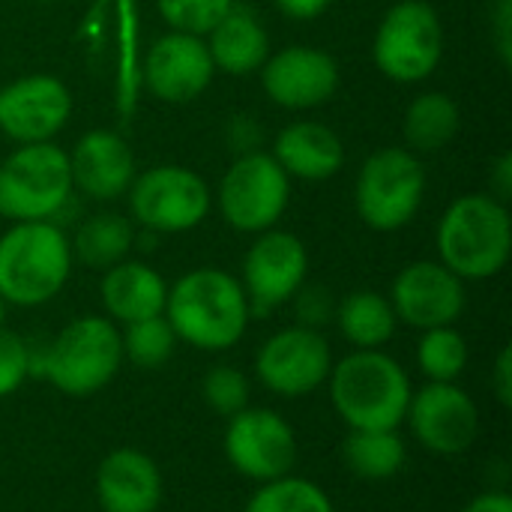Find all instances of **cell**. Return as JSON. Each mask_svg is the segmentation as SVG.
Listing matches in <instances>:
<instances>
[{"mask_svg": "<svg viewBox=\"0 0 512 512\" xmlns=\"http://www.w3.org/2000/svg\"><path fill=\"white\" fill-rule=\"evenodd\" d=\"M216 75L204 36L168 30L159 36L141 66V84L168 105H186L198 99Z\"/></svg>", "mask_w": 512, "mask_h": 512, "instance_id": "17", "label": "cell"}, {"mask_svg": "<svg viewBox=\"0 0 512 512\" xmlns=\"http://www.w3.org/2000/svg\"><path fill=\"white\" fill-rule=\"evenodd\" d=\"M372 57L396 84L426 81L444 57V24L435 6L426 0L393 3L375 30Z\"/></svg>", "mask_w": 512, "mask_h": 512, "instance_id": "8", "label": "cell"}, {"mask_svg": "<svg viewBox=\"0 0 512 512\" xmlns=\"http://www.w3.org/2000/svg\"><path fill=\"white\" fill-rule=\"evenodd\" d=\"M333 324L339 327L342 339L354 345V351H375L384 348L399 327V318L390 300L378 291H351L336 303Z\"/></svg>", "mask_w": 512, "mask_h": 512, "instance_id": "24", "label": "cell"}, {"mask_svg": "<svg viewBox=\"0 0 512 512\" xmlns=\"http://www.w3.org/2000/svg\"><path fill=\"white\" fill-rule=\"evenodd\" d=\"M390 306L399 324L411 330L453 327L468 303L465 282L441 261H414L402 267L390 285Z\"/></svg>", "mask_w": 512, "mask_h": 512, "instance_id": "15", "label": "cell"}, {"mask_svg": "<svg viewBox=\"0 0 512 512\" xmlns=\"http://www.w3.org/2000/svg\"><path fill=\"white\" fill-rule=\"evenodd\" d=\"M66 156L72 189L93 201H114L129 192L135 180V153L114 129H90Z\"/></svg>", "mask_w": 512, "mask_h": 512, "instance_id": "19", "label": "cell"}, {"mask_svg": "<svg viewBox=\"0 0 512 512\" xmlns=\"http://www.w3.org/2000/svg\"><path fill=\"white\" fill-rule=\"evenodd\" d=\"M492 39L504 66L512 63V0H495L492 9Z\"/></svg>", "mask_w": 512, "mask_h": 512, "instance_id": "37", "label": "cell"}, {"mask_svg": "<svg viewBox=\"0 0 512 512\" xmlns=\"http://www.w3.org/2000/svg\"><path fill=\"white\" fill-rule=\"evenodd\" d=\"M327 390L348 429H402L414 384L396 357L375 348L333 360Z\"/></svg>", "mask_w": 512, "mask_h": 512, "instance_id": "2", "label": "cell"}, {"mask_svg": "<svg viewBox=\"0 0 512 512\" xmlns=\"http://www.w3.org/2000/svg\"><path fill=\"white\" fill-rule=\"evenodd\" d=\"M261 87L264 93L288 111H309L333 99L339 90V63L333 54L312 45H288L270 51L264 60Z\"/></svg>", "mask_w": 512, "mask_h": 512, "instance_id": "18", "label": "cell"}, {"mask_svg": "<svg viewBox=\"0 0 512 512\" xmlns=\"http://www.w3.org/2000/svg\"><path fill=\"white\" fill-rule=\"evenodd\" d=\"M405 426L435 456H462L480 435V408L459 384H423L411 393Z\"/></svg>", "mask_w": 512, "mask_h": 512, "instance_id": "13", "label": "cell"}, {"mask_svg": "<svg viewBox=\"0 0 512 512\" xmlns=\"http://www.w3.org/2000/svg\"><path fill=\"white\" fill-rule=\"evenodd\" d=\"M462 126V111L453 96L441 90L420 93L408 102L405 120H402V135L408 150L414 153H432L447 147Z\"/></svg>", "mask_w": 512, "mask_h": 512, "instance_id": "28", "label": "cell"}, {"mask_svg": "<svg viewBox=\"0 0 512 512\" xmlns=\"http://www.w3.org/2000/svg\"><path fill=\"white\" fill-rule=\"evenodd\" d=\"M492 393L501 408H512V348L504 345L492 369Z\"/></svg>", "mask_w": 512, "mask_h": 512, "instance_id": "38", "label": "cell"}, {"mask_svg": "<svg viewBox=\"0 0 512 512\" xmlns=\"http://www.w3.org/2000/svg\"><path fill=\"white\" fill-rule=\"evenodd\" d=\"M222 447L231 468L258 486L294 474L300 459L294 426L279 411L255 405L228 417Z\"/></svg>", "mask_w": 512, "mask_h": 512, "instance_id": "11", "label": "cell"}, {"mask_svg": "<svg viewBox=\"0 0 512 512\" xmlns=\"http://www.w3.org/2000/svg\"><path fill=\"white\" fill-rule=\"evenodd\" d=\"M93 492L102 512H159L165 480L153 456L120 447L99 462Z\"/></svg>", "mask_w": 512, "mask_h": 512, "instance_id": "20", "label": "cell"}, {"mask_svg": "<svg viewBox=\"0 0 512 512\" xmlns=\"http://www.w3.org/2000/svg\"><path fill=\"white\" fill-rule=\"evenodd\" d=\"M168 282L159 270L144 261H120L102 273L99 300L105 306V318L126 327L132 321H144L165 312Z\"/></svg>", "mask_w": 512, "mask_h": 512, "instance_id": "21", "label": "cell"}, {"mask_svg": "<svg viewBox=\"0 0 512 512\" xmlns=\"http://www.w3.org/2000/svg\"><path fill=\"white\" fill-rule=\"evenodd\" d=\"M333 369V351L321 330L300 324L276 330L255 354L261 387L279 399H303L321 390Z\"/></svg>", "mask_w": 512, "mask_h": 512, "instance_id": "12", "label": "cell"}, {"mask_svg": "<svg viewBox=\"0 0 512 512\" xmlns=\"http://www.w3.org/2000/svg\"><path fill=\"white\" fill-rule=\"evenodd\" d=\"M291 201V177L273 153H246L231 162L219 180L216 204L222 219L240 234H261L276 228Z\"/></svg>", "mask_w": 512, "mask_h": 512, "instance_id": "9", "label": "cell"}, {"mask_svg": "<svg viewBox=\"0 0 512 512\" xmlns=\"http://www.w3.org/2000/svg\"><path fill=\"white\" fill-rule=\"evenodd\" d=\"M426 198V168L408 147H381L357 171V216L381 234L405 228Z\"/></svg>", "mask_w": 512, "mask_h": 512, "instance_id": "7", "label": "cell"}, {"mask_svg": "<svg viewBox=\"0 0 512 512\" xmlns=\"http://www.w3.org/2000/svg\"><path fill=\"white\" fill-rule=\"evenodd\" d=\"M225 141L237 156L258 153L264 147V126L255 114H231L225 123Z\"/></svg>", "mask_w": 512, "mask_h": 512, "instance_id": "36", "label": "cell"}, {"mask_svg": "<svg viewBox=\"0 0 512 512\" xmlns=\"http://www.w3.org/2000/svg\"><path fill=\"white\" fill-rule=\"evenodd\" d=\"M30 378V354L27 339L15 330L0 327V399L18 393Z\"/></svg>", "mask_w": 512, "mask_h": 512, "instance_id": "34", "label": "cell"}, {"mask_svg": "<svg viewBox=\"0 0 512 512\" xmlns=\"http://www.w3.org/2000/svg\"><path fill=\"white\" fill-rule=\"evenodd\" d=\"M213 207L207 180L186 165H156L135 174L129 186L132 219L153 234H186L198 228Z\"/></svg>", "mask_w": 512, "mask_h": 512, "instance_id": "10", "label": "cell"}, {"mask_svg": "<svg viewBox=\"0 0 512 512\" xmlns=\"http://www.w3.org/2000/svg\"><path fill=\"white\" fill-rule=\"evenodd\" d=\"M123 363L120 327L105 315H81L45 342L42 381L69 399H87L105 390Z\"/></svg>", "mask_w": 512, "mask_h": 512, "instance_id": "5", "label": "cell"}, {"mask_svg": "<svg viewBox=\"0 0 512 512\" xmlns=\"http://www.w3.org/2000/svg\"><path fill=\"white\" fill-rule=\"evenodd\" d=\"M72 258L90 270H108L135 249V222L120 213H93L69 237Z\"/></svg>", "mask_w": 512, "mask_h": 512, "instance_id": "27", "label": "cell"}, {"mask_svg": "<svg viewBox=\"0 0 512 512\" xmlns=\"http://www.w3.org/2000/svg\"><path fill=\"white\" fill-rule=\"evenodd\" d=\"M462 512H512V498L504 489H486L471 498Z\"/></svg>", "mask_w": 512, "mask_h": 512, "instance_id": "41", "label": "cell"}, {"mask_svg": "<svg viewBox=\"0 0 512 512\" xmlns=\"http://www.w3.org/2000/svg\"><path fill=\"white\" fill-rule=\"evenodd\" d=\"M123 360H129L138 369H159L171 360L177 348V336L165 315H153L144 321H132L120 330Z\"/></svg>", "mask_w": 512, "mask_h": 512, "instance_id": "31", "label": "cell"}, {"mask_svg": "<svg viewBox=\"0 0 512 512\" xmlns=\"http://www.w3.org/2000/svg\"><path fill=\"white\" fill-rule=\"evenodd\" d=\"M3 318H6V300L0 297V327H3Z\"/></svg>", "mask_w": 512, "mask_h": 512, "instance_id": "42", "label": "cell"}, {"mask_svg": "<svg viewBox=\"0 0 512 512\" xmlns=\"http://www.w3.org/2000/svg\"><path fill=\"white\" fill-rule=\"evenodd\" d=\"M345 468L366 483H384L408 465V447L399 429H348L342 441Z\"/></svg>", "mask_w": 512, "mask_h": 512, "instance_id": "25", "label": "cell"}, {"mask_svg": "<svg viewBox=\"0 0 512 512\" xmlns=\"http://www.w3.org/2000/svg\"><path fill=\"white\" fill-rule=\"evenodd\" d=\"M309 276V252L303 240L291 231H261L255 234L243 270H240V285L246 291L252 315H270L273 309L285 306L297 288Z\"/></svg>", "mask_w": 512, "mask_h": 512, "instance_id": "14", "label": "cell"}, {"mask_svg": "<svg viewBox=\"0 0 512 512\" xmlns=\"http://www.w3.org/2000/svg\"><path fill=\"white\" fill-rule=\"evenodd\" d=\"M288 303L294 306V321L300 327L324 330L327 324H333V315H336V303L339 300L330 294L327 285H309V282H303Z\"/></svg>", "mask_w": 512, "mask_h": 512, "instance_id": "35", "label": "cell"}, {"mask_svg": "<svg viewBox=\"0 0 512 512\" xmlns=\"http://www.w3.org/2000/svg\"><path fill=\"white\" fill-rule=\"evenodd\" d=\"M204 402L219 417H234L249 408V378L237 366H213L201 381Z\"/></svg>", "mask_w": 512, "mask_h": 512, "instance_id": "33", "label": "cell"}, {"mask_svg": "<svg viewBox=\"0 0 512 512\" xmlns=\"http://www.w3.org/2000/svg\"><path fill=\"white\" fill-rule=\"evenodd\" d=\"M438 255L462 282L498 276L512 255V216L486 192L456 198L438 222Z\"/></svg>", "mask_w": 512, "mask_h": 512, "instance_id": "3", "label": "cell"}, {"mask_svg": "<svg viewBox=\"0 0 512 512\" xmlns=\"http://www.w3.org/2000/svg\"><path fill=\"white\" fill-rule=\"evenodd\" d=\"M159 15L171 30L207 36L234 6V0H156Z\"/></svg>", "mask_w": 512, "mask_h": 512, "instance_id": "32", "label": "cell"}, {"mask_svg": "<svg viewBox=\"0 0 512 512\" xmlns=\"http://www.w3.org/2000/svg\"><path fill=\"white\" fill-rule=\"evenodd\" d=\"M72 201L69 156L63 147L18 144L0 162V216L12 222H57Z\"/></svg>", "mask_w": 512, "mask_h": 512, "instance_id": "6", "label": "cell"}, {"mask_svg": "<svg viewBox=\"0 0 512 512\" xmlns=\"http://www.w3.org/2000/svg\"><path fill=\"white\" fill-rule=\"evenodd\" d=\"M417 366L432 384H456L468 366V342L453 327L423 330L417 345Z\"/></svg>", "mask_w": 512, "mask_h": 512, "instance_id": "30", "label": "cell"}, {"mask_svg": "<svg viewBox=\"0 0 512 512\" xmlns=\"http://www.w3.org/2000/svg\"><path fill=\"white\" fill-rule=\"evenodd\" d=\"M273 159L285 168L288 177L318 183L342 171L345 144L330 126L318 120H297V123H288L276 135Z\"/></svg>", "mask_w": 512, "mask_h": 512, "instance_id": "22", "label": "cell"}, {"mask_svg": "<svg viewBox=\"0 0 512 512\" xmlns=\"http://www.w3.org/2000/svg\"><path fill=\"white\" fill-rule=\"evenodd\" d=\"M72 246L57 222H15L0 234V297L6 306L51 303L72 276Z\"/></svg>", "mask_w": 512, "mask_h": 512, "instance_id": "4", "label": "cell"}, {"mask_svg": "<svg viewBox=\"0 0 512 512\" xmlns=\"http://www.w3.org/2000/svg\"><path fill=\"white\" fill-rule=\"evenodd\" d=\"M72 117L69 87L45 72L24 75L0 87V132L15 144H42Z\"/></svg>", "mask_w": 512, "mask_h": 512, "instance_id": "16", "label": "cell"}, {"mask_svg": "<svg viewBox=\"0 0 512 512\" xmlns=\"http://www.w3.org/2000/svg\"><path fill=\"white\" fill-rule=\"evenodd\" d=\"M243 512H336V507L315 480L288 474L261 483L246 501Z\"/></svg>", "mask_w": 512, "mask_h": 512, "instance_id": "29", "label": "cell"}, {"mask_svg": "<svg viewBox=\"0 0 512 512\" xmlns=\"http://www.w3.org/2000/svg\"><path fill=\"white\" fill-rule=\"evenodd\" d=\"M216 72L243 78L258 72L270 57V33L261 18L243 6H231V12L204 36Z\"/></svg>", "mask_w": 512, "mask_h": 512, "instance_id": "23", "label": "cell"}, {"mask_svg": "<svg viewBox=\"0 0 512 512\" xmlns=\"http://www.w3.org/2000/svg\"><path fill=\"white\" fill-rule=\"evenodd\" d=\"M87 15L111 18L117 21V30L111 33V42L117 48V108L120 117L129 120L135 111L138 87H141V63H138V9L135 0H96Z\"/></svg>", "mask_w": 512, "mask_h": 512, "instance_id": "26", "label": "cell"}, {"mask_svg": "<svg viewBox=\"0 0 512 512\" xmlns=\"http://www.w3.org/2000/svg\"><path fill=\"white\" fill-rule=\"evenodd\" d=\"M162 315L171 324L177 342L207 354L234 348L252 321L240 279L219 267L189 270L174 285H168Z\"/></svg>", "mask_w": 512, "mask_h": 512, "instance_id": "1", "label": "cell"}, {"mask_svg": "<svg viewBox=\"0 0 512 512\" xmlns=\"http://www.w3.org/2000/svg\"><path fill=\"white\" fill-rule=\"evenodd\" d=\"M276 9L285 15V18H294V21H312L318 15H324L330 9L333 0H273Z\"/></svg>", "mask_w": 512, "mask_h": 512, "instance_id": "40", "label": "cell"}, {"mask_svg": "<svg viewBox=\"0 0 512 512\" xmlns=\"http://www.w3.org/2000/svg\"><path fill=\"white\" fill-rule=\"evenodd\" d=\"M489 186H492V198H498L501 204H510L512 198V153H501L492 165L489 174Z\"/></svg>", "mask_w": 512, "mask_h": 512, "instance_id": "39", "label": "cell"}, {"mask_svg": "<svg viewBox=\"0 0 512 512\" xmlns=\"http://www.w3.org/2000/svg\"><path fill=\"white\" fill-rule=\"evenodd\" d=\"M39 3H54V0H39Z\"/></svg>", "mask_w": 512, "mask_h": 512, "instance_id": "43", "label": "cell"}]
</instances>
